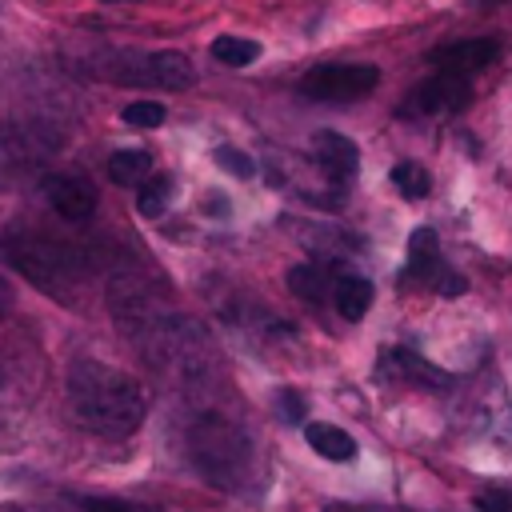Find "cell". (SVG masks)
I'll return each instance as SVG.
<instances>
[{
	"label": "cell",
	"mask_w": 512,
	"mask_h": 512,
	"mask_svg": "<svg viewBox=\"0 0 512 512\" xmlns=\"http://www.w3.org/2000/svg\"><path fill=\"white\" fill-rule=\"evenodd\" d=\"M208 52H212V60H220L228 68H248L260 56V44L248 40V36H216Z\"/></svg>",
	"instance_id": "obj_16"
},
{
	"label": "cell",
	"mask_w": 512,
	"mask_h": 512,
	"mask_svg": "<svg viewBox=\"0 0 512 512\" xmlns=\"http://www.w3.org/2000/svg\"><path fill=\"white\" fill-rule=\"evenodd\" d=\"M172 188H176V180H172L168 172L148 176V180L140 184V192H136V212L148 216V220L164 216V208H168V200H172Z\"/></svg>",
	"instance_id": "obj_14"
},
{
	"label": "cell",
	"mask_w": 512,
	"mask_h": 512,
	"mask_svg": "<svg viewBox=\"0 0 512 512\" xmlns=\"http://www.w3.org/2000/svg\"><path fill=\"white\" fill-rule=\"evenodd\" d=\"M188 456L196 464V472L220 488V492H240L252 480V440L224 416L204 412L188 424Z\"/></svg>",
	"instance_id": "obj_2"
},
{
	"label": "cell",
	"mask_w": 512,
	"mask_h": 512,
	"mask_svg": "<svg viewBox=\"0 0 512 512\" xmlns=\"http://www.w3.org/2000/svg\"><path fill=\"white\" fill-rule=\"evenodd\" d=\"M476 508L480 512H512V492L508 488H480L476 492Z\"/></svg>",
	"instance_id": "obj_20"
},
{
	"label": "cell",
	"mask_w": 512,
	"mask_h": 512,
	"mask_svg": "<svg viewBox=\"0 0 512 512\" xmlns=\"http://www.w3.org/2000/svg\"><path fill=\"white\" fill-rule=\"evenodd\" d=\"M80 508L84 512H144V508H136L120 496H80Z\"/></svg>",
	"instance_id": "obj_21"
},
{
	"label": "cell",
	"mask_w": 512,
	"mask_h": 512,
	"mask_svg": "<svg viewBox=\"0 0 512 512\" xmlns=\"http://www.w3.org/2000/svg\"><path fill=\"white\" fill-rule=\"evenodd\" d=\"M216 164H220L224 172H232L236 180H252V176H256V160H252L248 152H240V148H232V144H224V148H216Z\"/></svg>",
	"instance_id": "obj_19"
},
{
	"label": "cell",
	"mask_w": 512,
	"mask_h": 512,
	"mask_svg": "<svg viewBox=\"0 0 512 512\" xmlns=\"http://www.w3.org/2000/svg\"><path fill=\"white\" fill-rule=\"evenodd\" d=\"M324 512H364V508H344V504H328Z\"/></svg>",
	"instance_id": "obj_25"
},
{
	"label": "cell",
	"mask_w": 512,
	"mask_h": 512,
	"mask_svg": "<svg viewBox=\"0 0 512 512\" xmlns=\"http://www.w3.org/2000/svg\"><path fill=\"white\" fill-rule=\"evenodd\" d=\"M44 196H48V204H52L64 220H72V224H80V220H88V216L96 212V188H92L84 176H72V172L48 176V180H44Z\"/></svg>",
	"instance_id": "obj_7"
},
{
	"label": "cell",
	"mask_w": 512,
	"mask_h": 512,
	"mask_svg": "<svg viewBox=\"0 0 512 512\" xmlns=\"http://www.w3.org/2000/svg\"><path fill=\"white\" fill-rule=\"evenodd\" d=\"M464 288H468V280H464L460 272H444V276L436 280V292H440V296H464Z\"/></svg>",
	"instance_id": "obj_23"
},
{
	"label": "cell",
	"mask_w": 512,
	"mask_h": 512,
	"mask_svg": "<svg viewBox=\"0 0 512 512\" xmlns=\"http://www.w3.org/2000/svg\"><path fill=\"white\" fill-rule=\"evenodd\" d=\"M380 372L404 376V380H420V384H428V388H444V384H448V376H444L440 368H432L424 356H416V352H408V348H388V352L380 356Z\"/></svg>",
	"instance_id": "obj_11"
},
{
	"label": "cell",
	"mask_w": 512,
	"mask_h": 512,
	"mask_svg": "<svg viewBox=\"0 0 512 512\" xmlns=\"http://www.w3.org/2000/svg\"><path fill=\"white\" fill-rule=\"evenodd\" d=\"M120 80L180 92V88H192V80H196V76H192V64H188L180 52H152V56H144V60H140V68L124 72Z\"/></svg>",
	"instance_id": "obj_8"
},
{
	"label": "cell",
	"mask_w": 512,
	"mask_h": 512,
	"mask_svg": "<svg viewBox=\"0 0 512 512\" xmlns=\"http://www.w3.org/2000/svg\"><path fill=\"white\" fill-rule=\"evenodd\" d=\"M496 56H500V44L488 40V36H476V40H452V44L436 48L432 52V64L440 72H448V76L472 80L476 72H484L488 64H496Z\"/></svg>",
	"instance_id": "obj_5"
},
{
	"label": "cell",
	"mask_w": 512,
	"mask_h": 512,
	"mask_svg": "<svg viewBox=\"0 0 512 512\" xmlns=\"http://www.w3.org/2000/svg\"><path fill=\"white\" fill-rule=\"evenodd\" d=\"M392 184H396V192L408 196V200H424V196L432 192V176H428V168H420L416 160L392 164Z\"/></svg>",
	"instance_id": "obj_17"
},
{
	"label": "cell",
	"mask_w": 512,
	"mask_h": 512,
	"mask_svg": "<svg viewBox=\"0 0 512 512\" xmlns=\"http://www.w3.org/2000/svg\"><path fill=\"white\" fill-rule=\"evenodd\" d=\"M68 404L96 436H132L148 416L144 384L100 360H76L68 368Z\"/></svg>",
	"instance_id": "obj_1"
},
{
	"label": "cell",
	"mask_w": 512,
	"mask_h": 512,
	"mask_svg": "<svg viewBox=\"0 0 512 512\" xmlns=\"http://www.w3.org/2000/svg\"><path fill=\"white\" fill-rule=\"evenodd\" d=\"M304 440H308V448L316 452V456H324V460H332V464H348V460H356V440L344 432V428H336V424H304Z\"/></svg>",
	"instance_id": "obj_12"
},
{
	"label": "cell",
	"mask_w": 512,
	"mask_h": 512,
	"mask_svg": "<svg viewBox=\"0 0 512 512\" xmlns=\"http://www.w3.org/2000/svg\"><path fill=\"white\" fill-rule=\"evenodd\" d=\"M332 304H336V312L344 316V320H364L368 316V308H372V280H364V276H356V272H344V276H336L332 280Z\"/></svg>",
	"instance_id": "obj_10"
},
{
	"label": "cell",
	"mask_w": 512,
	"mask_h": 512,
	"mask_svg": "<svg viewBox=\"0 0 512 512\" xmlns=\"http://www.w3.org/2000/svg\"><path fill=\"white\" fill-rule=\"evenodd\" d=\"M148 172H152V156H148L144 148H120V152H112V160H108L112 184H144Z\"/></svg>",
	"instance_id": "obj_13"
},
{
	"label": "cell",
	"mask_w": 512,
	"mask_h": 512,
	"mask_svg": "<svg viewBox=\"0 0 512 512\" xmlns=\"http://www.w3.org/2000/svg\"><path fill=\"white\" fill-rule=\"evenodd\" d=\"M124 124H132V128H160L164 124V116H168V108L160 104V100H132V104H124Z\"/></svg>",
	"instance_id": "obj_18"
},
{
	"label": "cell",
	"mask_w": 512,
	"mask_h": 512,
	"mask_svg": "<svg viewBox=\"0 0 512 512\" xmlns=\"http://www.w3.org/2000/svg\"><path fill=\"white\" fill-rule=\"evenodd\" d=\"M288 288H292L300 300H308V304H324V296L332 292L320 264H296V268H288Z\"/></svg>",
	"instance_id": "obj_15"
},
{
	"label": "cell",
	"mask_w": 512,
	"mask_h": 512,
	"mask_svg": "<svg viewBox=\"0 0 512 512\" xmlns=\"http://www.w3.org/2000/svg\"><path fill=\"white\" fill-rule=\"evenodd\" d=\"M380 84V68L376 64H316L300 76V92L308 100H324V104H348L368 96Z\"/></svg>",
	"instance_id": "obj_3"
},
{
	"label": "cell",
	"mask_w": 512,
	"mask_h": 512,
	"mask_svg": "<svg viewBox=\"0 0 512 512\" xmlns=\"http://www.w3.org/2000/svg\"><path fill=\"white\" fill-rule=\"evenodd\" d=\"M448 268H444V260H440V236L432 232V228H416L412 236H408V264H404V272H400V280L404 284H432L436 288V280L444 276Z\"/></svg>",
	"instance_id": "obj_9"
},
{
	"label": "cell",
	"mask_w": 512,
	"mask_h": 512,
	"mask_svg": "<svg viewBox=\"0 0 512 512\" xmlns=\"http://www.w3.org/2000/svg\"><path fill=\"white\" fill-rule=\"evenodd\" d=\"M312 156H316V168H320L336 188L352 184L356 172H360V148H356L348 136H340V132H316V136H312Z\"/></svg>",
	"instance_id": "obj_6"
},
{
	"label": "cell",
	"mask_w": 512,
	"mask_h": 512,
	"mask_svg": "<svg viewBox=\"0 0 512 512\" xmlns=\"http://www.w3.org/2000/svg\"><path fill=\"white\" fill-rule=\"evenodd\" d=\"M276 408H280L284 420H304V400L296 392H280L276 396Z\"/></svg>",
	"instance_id": "obj_22"
},
{
	"label": "cell",
	"mask_w": 512,
	"mask_h": 512,
	"mask_svg": "<svg viewBox=\"0 0 512 512\" xmlns=\"http://www.w3.org/2000/svg\"><path fill=\"white\" fill-rule=\"evenodd\" d=\"M4 312H8V288H4V280H0V320H4Z\"/></svg>",
	"instance_id": "obj_24"
},
{
	"label": "cell",
	"mask_w": 512,
	"mask_h": 512,
	"mask_svg": "<svg viewBox=\"0 0 512 512\" xmlns=\"http://www.w3.org/2000/svg\"><path fill=\"white\" fill-rule=\"evenodd\" d=\"M472 104V80L436 72L424 84H416L404 100V116H440V112H464Z\"/></svg>",
	"instance_id": "obj_4"
}]
</instances>
